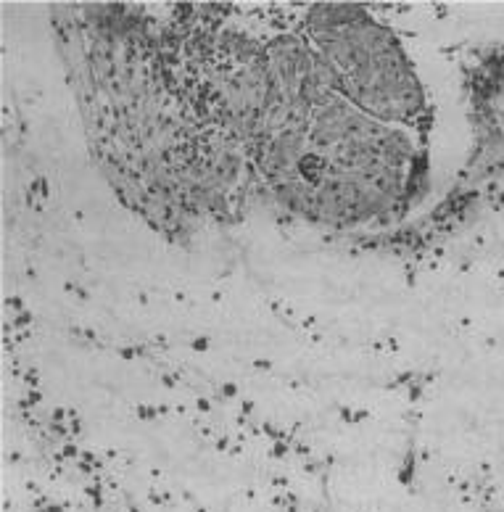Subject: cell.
I'll list each match as a JSON object with an SVG mask.
<instances>
[{
	"instance_id": "1",
	"label": "cell",
	"mask_w": 504,
	"mask_h": 512,
	"mask_svg": "<svg viewBox=\"0 0 504 512\" xmlns=\"http://www.w3.org/2000/svg\"><path fill=\"white\" fill-rule=\"evenodd\" d=\"M272 69L259 90L267 103L251 109V122L267 117L264 156L283 198L330 222H354L404 196L407 143L349 106L315 51L285 45L272 53Z\"/></svg>"
},
{
	"instance_id": "2",
	"label": "cell",
	"mask_w": 504,
	"mask_h": 512,
	"mask_svg": "<svg viewBox=\"0 0 504 512\" xmlns=\"http://www.w3.org/2000/svg\"><path fill=\"white\" fill-rule=\"evenodd\" d=\"M309 37L333 88L378 122H417L423 93L394 35L362 8L322 6L312 11Z\"/></svg>"
}]
</instances>
